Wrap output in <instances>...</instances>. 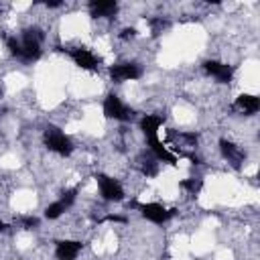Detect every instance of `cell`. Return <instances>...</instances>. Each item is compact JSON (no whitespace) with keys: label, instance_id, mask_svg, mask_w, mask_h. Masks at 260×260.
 I'll return each mask as SVG.
<instances>
[{"label":"cell","instance_id":"6da1fadb","mask_svg":"<svg viewBox=\"0 0 260 260\" xmlns=\"http://www.w3.org/2000/svg\"><path fill=\"white\" fill-rule=\"evenodd\" d=\"M43 39H45V35H43L41 28H26L20 39L8 37L6 39V47H8L10 55H14V57H18L22 61H37L41 57Z\"/></svg>","mask_w":260,"mask_h":260},{"label":"cell","instance_id":"7a4b0ae2","mask_svg":"<svg viewBox=\"0 0 260 260\" xmlns=\"http://www.w3.org/2000/svg\"><path fill=\"white\" fill-rule=\"evenodd\" d=\"M43 140H45V146L59 156H69L73 152V144L69 136L57 126H47L43 132Z\"/></svg>","mask_w":260,"mask_h":260},{"label":"cell","instance_id":"3957f363","mask_svg":"<svg viewBox=\"0 0 260 260\" xmlns=\"http://www.w3.org/2000/svg\"><path fill=\"white\" fill-rule=\"evenodd\" d=\"M102 110H104V116H106V118L118 120V122H128V120H132V116H134V112H132L116 93H108V95H106Z\"/></svg>","mask_w":260,"mask_h":260},{"label":"cell","instance_id":"277c9868","mask_svg":"<svg viewBox=\"0 0 260 260\" xmlns=\"http://www.w3.org/2000/svg\"><path fill=\"white\" fill-rule=\"evenodd\" d=\"M134 207H138L140 215L152 223H165L175 215V209H167L160 203H132Z\"/></svg>","mask_w":260,"mask_h":260},{"label":"cell","instance_id":"5b68a950","mask_svg":"<svg viewBox=\"0 0 260 260\" xmlns=\"http://www.w3.org/2000/svg\"><path fill=\"white\" fill-rule=\"evenodd\" d=\"M95 181H98L100 195L106 201H122L124 199V189H122V185L114 177H110V175H98Z\"/></svg>","mask_w":260,"mask_h":260},{"label":"cell","instance_id":"8992f818","mask_svg":"<svg viewBox=\"0 0 260 260\" xmlns=\"http://www.w3.org/2000/svg\"><path fill=\"white\" fill-rule=\"evenodd\" d=\"M110 77L116 83L122 81H134L142 77V67L138 63H116L110 67Z\"/></svg>","mask_w":260,"mask_h":260},{"label":"cell","instance_id":"52a82bcc","mask_svg":"<svg viewBox=\"0 0 260 260\" xmlns=\"http://www.w3.org/2000/svg\"><path fill=\"white\" fill-rule=\"evenodd\" d=\"M67 55L73 59V63L77 67H81L85 71H95L100 67V59L89 49H85V47H73V49L67 51Z\"/></svg>","mask_w":260,"mask_h":260},{"label":"cell","instance_id":"ba28073f","mask_svg":"<svg viewBox=\"0 0 260 260\" xmlns=\"http://www.w3.org/2000/svg\"><path fill=\"white\" fill-rule=\"evenodd\" d=\"M203 69H205V73H209L211 77H215L219 83H228V81H232V77H234V69H232V65L221 63V61H213V59H209V61L203 63Z\"/></svg>","mask_w":260,"mask_h":260},{"label":"cell","instance_id":"9c48e42d","mask_svg":"<svg viewBox=\"0 0 260 260\" xmlns=\"http://www.w3.org/2000/svg\"><path fill=\"white\" fill-rule=\"evenodd\" d=\"M83 244L77 240H59L55 244V258L57 260H75L81 252Z\"/></svg>","mask_w":260,"mask_h":260},{"label":"cell","instance_id":"30bf717a","mask_svg":"<svg viewBox=\"0 0 260 260\" xmlns=\"http://www.w3.org/2000/svg\"><path fill=\"white\" fill-rule=\"evenodd\" d=\"M219 152H221V156H223L234 169H240V167H242V162H244V152H242L232 140L221 138V140H219Z\"/></svg>","mask_w":260,"mask_h":260},{"label":"cell","instance_id":"8fae6325","mask_svg":"<svg viewBox=\"0 0 260 260\" xmlns=\"http://www.w3.org/2000/svg\"><path fill=\"white\" fill-rule=\"evenodd\" d=\"M118 10V2L114 0H91L89 2V14L93 18H112Z\"/></svg>","mask_w":260,"mask_h":260},{"label":"cell","instance_id":"7c38bea8","mask_svg":"<svg viewBox=\"0 0 260 260\" xmlns=\"http://www.w3.org/2000/svg\"><path fill=\"white\" fill-rule=\"evenodd\" d=\"M148 146H150V154H152L156 160H162V162H169V165H175V162H177V154H173V152L158 140V136H156V138H148Z\"/></svg>","mask_w":260,"mask_h":260},{"label":"cell","instance_id":"4fadbf2b","mask_svg":"<svg viewBox=\"0 0 260 260\" xmlns=\"http://www.w3.org/2000/svg\"><path fill=\"white\" fill-rule=\"evenodd\" d=\"M240 112H244V114H256L258 110H260V100H258V95H254V93H240L238 98H236V104H234Z\"/></svg>","mask_w":260,"mask_h":260},{"label":"cell","instance_id":"5bb4252c","mask_svg":"<svg viewBox=\"0 0 260 260\" xmlns=\"http://www.w3.org/2000/svg\"><path fill=\"white\" fill-rule=\"evenodd\" d=\"M160 126H162V118H158V116L146 114V116H142V118H140V130L144 132L146 140H148V138H156V136H158Z\"/></svg>","mask_w":260,"mask_h":260},{"label":"cell","instance_id":"9a60e30c","mask_svg":"<svg viewBox=\"0 0 260 260\" xmlns=\"http://www.w3.org/2000/svg\"><path fill=\"white\" fill-rule=\"evenodd\" d=\"M138 169L144 177H154L158 173V160L152 154H142L138 156Z\"/></svg>","mask_w":260,"mask_h":260},{"label":"cell","instance_id":"2e32d148","mask_svg":"<svg viewBox=\"0 0 260 260\" xmlns=\"http://www.w3.org/2000/svg\"><path fill=\"white\" fill-rule=\"evenodd\" d=\"M65 211H67V209H65V205H63L61 201H53V203H49V205L45 207V217H47V219H59Z\"/></svg>","mask_w":260,"mask_h":260},{"label":"cell","instance_id":"e0dca14e","mask_svg":"<svg viewBox=\"0 0 260 260\" xmlns=\"http://www.w3.org/2000/svg\"><path fill=\"white\" fill-rule=\"evenodd\" d=\"M181 187L187 189L191 195H197V193L201 191V187H203V181H201L199 177H189V179L181 181Z\"/></svg>","mask_w":260,"mask_h":260},{"label":"cell","instance_id":"ac0fdd59","mask_svg":"<svg viewBox=\"0 0 260 260\" xmlns=\"http://www.w3.org/2000/svg\"><path fill=\"white\" fill-rule=\"evenodd\" d=\"M148 24H150V30H152V35H160L167 26H169V22L167 20H162L160 16H156V18H150L148 20Z\"/></svg>","mask_w":260,"mask_h":260},{"label":"cell","instance_id":"d6986e66","mask_svg":"<svg viewBox=\"0 0 260 260\" xmlns=\"http://www.w3.org/2000/svg\"><path fill=\"white\" fill-rule=\"evenodd\" d=\"M75 197H77V191H75V189H67V191H63V197H61L59 201L65 205V209H69V207L73 205Z\"/></svg>","mask_w":260,"mask_h":260},{"label":"cell","instance_id":"ffe728a7","mask_svg":"<svg viewBox=\"0 0 260 260\" xmlns=\"http://www.w3.org/2000/svg\"><path fill=\"white\" fill-rule=\"evenodd\" d=\"M39 217H32V215H26V217H22V225H24V230H37L39 228Z\"/></svg>","mask_w":260,"mask_h":260},{"label":"cell","instance_id":"44dd1931","mask_svg":"<svg viewBox=\"0 0 260 260\" xmlns=\"http://www.w3.org/2000/svg\"><path fill=\"white\" fill-rule=\"evenodd\" d=\"M134 37H136V28H132V26H126V28L120 30V39H122V41H130V39H134Z\"/></svg>","mask_w":260,"mask_h":260},{"label":"cell","instance_id":"7402d4cb","mask_svg":"<svg viewBox=\"0 0 260 260\" xmlns=\"http://www.w3.org/2000/svg\"><path fill=\"white\" fill-rule=\"evenodd\" d=\"M102 221H114V223H124L126 221V217L124 215H116V213H108Z\"/></svg>","mask_w":260,"mask_h":260},{"label":"cell","instance_id":"603a6c76","mask_svg":"<svg viewBox=\"0 0 260 260\" xmlns=\"http://www.w3.org/2000/svg\"><path fill=\"white\" fill-rule=\"evenodd\" d=\"M45 6H47V8H59V6H63V2H61V0H47Z\"/></svg>","mask_w":260,"mask_h":260},{"label":"cell","instance_id":"cb8c5ba5","mask_svg":"<svg viewBox=\"0 0 260 260\" xmlns=\"http://www.w3.org/2000/svg\"><path fill=\"white\" fill-rule=\"evenodd\" d=\"M4 230H6V223H4L2 219H0V232H4Z\"/></svg>","mask_w":260,"mask_h":260},{"label":"cell","instance_id":"d4e9b609","mask_svg":"<svg viewBox=\"0 0 260 260\" xmlns=\"http://www.w3.org/2000/svg\"><path fill=\"white\" fill-rule=\"evenodd\" d=\"M2 95H4V89H2V85H0V100H2Z\"/></svg>","mask_w":260,"mask_h":260}]
</instances>
